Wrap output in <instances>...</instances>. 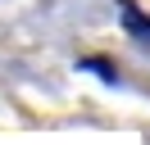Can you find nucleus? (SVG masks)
Instances as JSON below:
<instances>
[{
  "label": "nucleus",
  "mask_w": 150,
  "mask_h": 145,
  "mask_svg": "<svg viewBox=\"0 0 150 145\" xmlns=\"http://www.w3.org/2000/svg\"><path fill=\"white\" fill-rule=\"evenodd\" d=\"M118 9H123V18H127V27H132V32H137V36H150V23H146V18H141V14H137V9H132V5H127V0H123V5H118Z\"/></svg>",
  "instance_id": "f257e3e1"
}]
</instances>
